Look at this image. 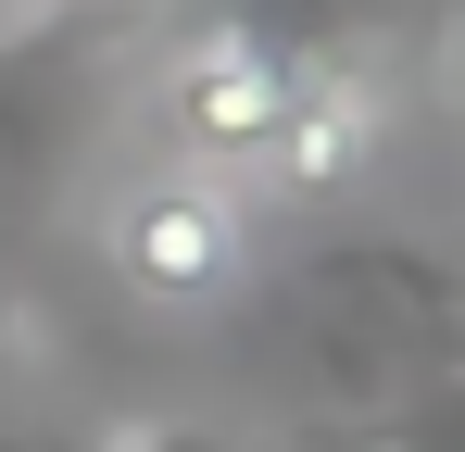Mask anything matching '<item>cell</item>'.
Returning a JSON list of instances; mask_svg holds the SVG:
<instances>
[{
  "instance_id": "3957f363",
  "label": "cell",
  "mask_w": 465,
  "mask_h": 452,
  "mask_svg": "<svg viewBox=\"0 0 465 452\" xmlns=\"http://www.w3.org/2000/svg\"><path fill=\"white\" fill-rule=\"evenodd\" d=\"M365 151H378V88L352 64H314L290 75V113H277V139L252 151V176L239 189H277V201H327V189H352L365 176Z\"/></svg>"
},
{
  "instance_id": "7a4b0ae2",
  "label": "cell",
  "mask_w": 465,
  "mask_h": 452,
  "mask_svg": "<svg viewBox=\"0 0 465 452\" xmlns=\"http://www.w3.org/2000/svg\"><path fill=\"white\" fill-rule=\"evenodd\" d=\"M290 75H302V51H277V38H252V25L189 38V51L163 64V88H152L163 151H189V163H214V176H252V151L277 139V113H290Z\"/></svg>"
},
{
  "instance_id": "6da1fadb",
  "label": "cell",
  "mask_w": 465,
  "mask_h": 452,
  "mask_svg": "<svg viewBox=\"0 0 465 452\" xmlns=\"http://www.w3.org/2000/svg\"><path fill=\"white\" fill-rule=\"evenodd\" d=\"M101 264L152 314H214L252 277V189L214 176V163H189V151H152L114 189V214H101Z\"/></svg>"
}]
</instances>
